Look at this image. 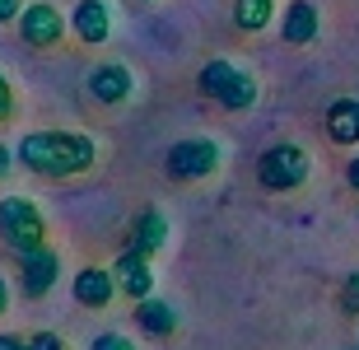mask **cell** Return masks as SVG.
<instances>
[{
  "instance_id": "13",
  "label": "cell",
  "mask_w": 359,
  "mask_h": 350,
  "mask_svg": "<svg viewBox=\"0 0 359 350\" xmlns=\"http://www.w3.org/2000/svg\"><path fill=\"white\" fill-rule=\"evenodd\" d=\"M168 243V220H163V210H140L135 215V224H131V234H126V253H135V257H154Z\"/></svg>"
},
{
  "instance_id": "25",
  "label": "cell",
  "mask_w": 359,
  "mask_h": 350,
  "mask_svg": "<svg viewBox=\"0 0 359 350\" xmlns=\"http://www.w3.org/2000/svg\"><path fill=\"white\" fill-rule=\"evenodd\" d=\"M10 163H14V154L5 145H0V177H10Z\"/></svg>"
},
{
  "instance_id": "6",
  "label": "cell",
  "mask_w": 359,
  "mask_h": 350,
  "mask_svg": "<svg viewBox=\"0 0 359 350\" xmlns=\"http://www.w3.org/2000/svg\"><path fill=\"white\" fill-rule=\"evenodd\" d=\"M19 38H24V47H38V52H52V47H61V38L70 33V19L61 10H56L52 0H33V5H24V14H19Z\"/></svg>"
},
{
  "instance_id": "24",
  "label": "cell",
  "mask_w": 359,
  "mask_h": 350,
  "mask_svg": "<svg viewBox=\"0 0 359 350\" xmlns=\"http://www.w3.org/2000/svg\"><path fill=\"white\" fill-rule=\"evenodd\" d=\"M5 309H10V281L0 276V318H5Z\"/></svg>"
},
{
  "instance_id": "5",
  "label": "cell",
  "mask_w": 359,
  "mask_h": 350,
  "mask_svg": "<svg viewBox=\"0 0 359 350\" xmlns=\"http://www.w3.org/2000/svg\"><path fill=\"white\" fill-rule=\"evenodd\" d=\"M308 173H313V159L294 140H280V145L262 149V159H257V182L266 191H299L308 182Z\"/></svg>"
},
{
  "instance_id": "3",
  "label": "cell",
  "mask_w": 359,
  "mask_h": 350,
  "mask_svg": "<svg viewBox=\"0 0 359 350\" xmlns=\"http://www.w3.org/2000/svg\"><path fill=\"white\" fill-rule=\"evenodd\" d=\"M219 163H224V149L215 135H182L168 154H163V168L173 182H205V177L219 173Z\"/></svg>"
},
{
  "instance_id": "7",
  "label": "cell",
  "mask_w": 359,
  "mask_h": 350,
  "mask_svg": "<svg viewBox=\"0 0 359 350\" xmlns=\"http://www.w3.org/2000/svg\"><path fill=\"white\" fill-rule=\"evenodd\" d=\"M84 89H89L93 103L121 108V103H131V94H135V75H131L126 61H98V66L84 75Z\"/></svg>"
},
{
  "instance_id": "15",
  "label": "cell",
  "mask_w": 359,
  "mask_h": 350,
  "mask_svg": "<svg viewBox=\"0 0 359 350\" xmlns=\"http://www.w3.org/2000/svg\"><path fill=\"white\" fill-rule=\"evenodd\" d=\"M135 323H140V332L145 337H173L177 332V309L168 304V299H140L135 304Z\"/></svg>"
},
{
  "instance_id": "1",
  "label": "cell",
  "mask_w": 359,
  "mask_h": 350,
  "mask_svg": "<svg viewBox=\"0 0 359 350\" xmlns=\"http://www.w3.org/2000/svg\"><path fill=\"white\" fill-rule=\"evenodd\" d=\"M14 159L38 177H80L98 163V140L89 131H28L14 149Z\"/></svg>"
},
{
  "instance_id": "16",
  "label": "cell",
  "mask_w": 359,
  "mask_h": 350,
  "mask_svg": "<svg viewBox=\"0 0 359 350\" xmlns=\"http://www.w3.org/2000/svg\"><path fill=\"white\" fill-rule=\"evenodd\" d=\"M271 24H280V5L276 0H233V28L238 33H266Z\"/></svg>"
},
{
  "instance_id": "12",
  "label": "cell",
  "mask_w": 359,
  "mask_h": 350,
  "mask_svg": "<svg viewBox=\"0 0 359 350\" xmlns=\"http://www.w3.org/2000/svg\"><path fill=\"white\" fill-rule=\"evenodd\" d=\"M70 295H75L80 309H107V304L117 299V281H112V271H103V267H84V271H75Z\"/></svg>"
},
{
  "instance_id": "2",
  "label": "cell",
  "mask_w": 359,
  "mask_h": 350,
  "mask_svg": "<svg viewBox=\"0 0 359 350\" xmlns=\"http://www.w3.org/2000/svg\"><path fill=\"white\" fill-rule=\"evenodd\" d=\"M196 89L205 98H215L224 112H248V108H257V80L243 66L224 61V56H215V61H205V66H201Z\"/></svg>"
},
{
  "instance_id": "22",
  "label": "cell",
  "mask_w": 359,
  "mask_h": 350,
  "mask_svg": "<svg viewBox=\"0 0 359 350\" xmlns=\"http://www.w3.org/2000/svg\"><path fill=\"white\" fill-rule=\"evenodd\" d=\"M0 350H28V337H19V332H5V337H0Z\"/></svg>"
},
{
  "instance_id": "8",
  "label": "cell",
  "mask_w": 359,
  "mask_h": 350,
  "mask_svg": "<svg viewBox=\"0 0 359 350\" xmlns=\"http://www.w3.org/2000/svg\"><path fill=\"white\" fill-rule=\"evenodd\" d=\"M61 281V253L56 248H33V253L19 257V285H24V299H47L52 285Z\"/></svg>"
},
{
  "instance_id": "20",
  "label": "cell",
  "mask_w": 359,
  "mask_h": 350,
  "mask_svg": "<svg viewBox=\"0 0 359 350\" xmlns=\"http://www.w3.org/2000/svg\"><path fill=\"white\" fill-rule=\"evenodd\" d=\"M14 108H19V98H14V84L0 75V121H10V117H14Z\"/></svg>"
},
{
  "instance_id": "18",
  "label": "cell",
  "mask_w": 359,
  "mask_h": 350,
  "mask_svg": "<svg viewBox=\"0 0 359 350\" xmlns=\"http://www.w3.org/2000/svg\"><path fill=\"white\" fill-rule=\"evenodd\" d=\"M28 350H70V346H66L61 332H33V337H28Z\"/></svg>"
},
{
  "instance_id": "23",
  "label": "cell",
  "mask_w": 359,
  "mask_h": 350,
  "mask_svg": "<svg viewBox=\"0 0 359 350\" xmlns=\"http://www.w3.org/2000/svg\"><path fill=\"white\" fill-rule=\"evenodd\" d=\"M346 182H350V187H355V191H359V154H355V159H350V163H346Z\"/></svg>"
},
{
  "instance_id": "10",
  "label": "cell",
  "mask_w": 359,
  "mask_h": 350,
  "mask_svg": "<svg viewBox=\"0 0 359 350\" xmlns=\"http://www.w3.org/2000/svg\"><path fill=\"white\" fill-rule=\"evenodd\" d=\"M276 28L290 47H308V42H318V33H322V10L313 0H290Z\"/></svg>"
},
{
  "instance_id": "11",
  "label": "cell",
  "mask_w": 359,
  "mask_h": 350,
  "mask_svg": "<svg viewBox=\"0 0 359 350\" xmlns=\"http://www.w3.org/2000/svg\"><path fill=\"white\" fill-rule=\"evenodd\" d=\"M112 281H117V295L135 299V304L154 295V271H149V257L121 253L117 262H112Z\"/></svg>"
},
{
  "instance_id": "14",
  "label": "cell",
  "mask_w": 359,
  "mask_h": 350,
  "mask_svg": "<svg viewBox=\"0 0 359 350\" xmlns=\"http://www.w3.org/2000/svg\"><path fill=\"white\" fill-rule=\"evenodd\" d=\"M327 135L332 145H359V98H336L327 108Z\"/></svg>"
},
{
  "instance_id": "26",
  "label": "cell",
  "mask_w": 359,
  "mask_h": 350,
  "mask_svg": "<svg viewBox=\"0 0 359 350\" xmlns=\"http://www.w3.org/2000/svg\"><path fill=\"white\" fill-rule=\"evenodd\" d=\"M140 5H149V0H140Z\"/></svg>"
},
{
  "instance_id": "17",
  "label": "cell",
  "mask_w": 359,
  "mask_h": 350,
  "mask_svg": "<svg viewBox=\"0 0 359 350\" xmlns=\"http://www.w3.org/2000/svg\"><path fill=\"white\" fill-rule=\"evenodd\" d=\"M89 350H135L131 337H121V332H103V337H93Z\"/></svg>"
},
{
  "instance_id": "27",
  "label": "cell",
  "mask_w": 359,
  "mask_h": 350,
  "mask_svg": "<svg viewBox=\"0 0 359 350\" xmlns=\"http://www.w3.org/2000/svg\"><path fill=\"white\" fill-rule=\"evenodd\" d=\"M355 350H359V346H355Z\"/></svg>"
},
{
  "instance_id": "4",
  "label": "cell",
  "mask_w": 359,
  "mask_h": 350,
  "mask_svg": "<svg viewBox=\"0 0 359 350\" xmlns=\"http://www.w3.org/2000/svg\"><path fill=\"white\" fill-rule=\"evenodd\" d=\"M0 243L14 257H24L47 243V220H42V210L28 196H0Z\"/></svg>"
},
{
  "instance_id": "19",
  "label": "cell",
  "mask_w": 359,
  "mask_h": 350,
  "mask_svg": "<svg viewBox=\"0 0 359 350\" xmlns=\"http://www.w3.org/2000/svg\"><path fill=\"white\" fill-rule=\"evenodd\" d=\"M341 309L359 313V271H355V276H346V285H341Z\"/></svg>"
},
{
  "instance_id": "9",
  "label": "cell",
  "mask_w": 359,
  "mask_h": 350,
  "mask_svg": "<svg viewBox=\"0 0 359 350\" xmlns=\"http://www.w3.org/2000/svg\"><path fill=\"white\" fill-rule=\"evenodd\" d=\"M70 33H75L84 47L112 42V5H107V0H75V10H70Z\"/></svg>"
},
{
  "instance_id": "21",
  "label": "cell",
  "mask_w": 359,
  "mask_h": 350,
  "mask_svg": "<svg viewBox=\"0 0 359 350\" xmlns=\"http://www.w3.org/2000/svg\"><path fill=\"white\" fill-rule=\"evenodd\" d=\"M24 14V0H0V24H19Z\"/></svg>"
}]
</instances>
